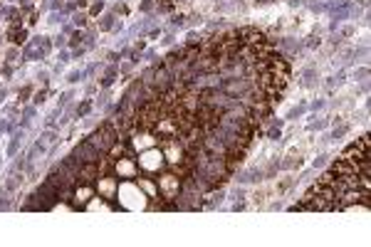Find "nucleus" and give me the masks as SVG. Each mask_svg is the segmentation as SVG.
Here are the masks:
<instances>
[{
  "instance_id": "f257e3e1",
  "label": "nucleus",
  "mask_w": 371,
  "mask_h": 247,
  "mask_svg": "<svg viewBox=\"0 0 371 247\" xmlns=\"http://www.w3.org/2000/svg\"><path fill=\"white\" fill-rule=\"evenodd\" d=\"M114 198L119 200V206L124 210H146L149 208V195L142 190V186L134 181H124L117 186V195Z\"/></svg>"
},
{
  "instance_id": "f03ea898",
  "label": "nucleus",
  "mask_w": 371,
  "mask_h": 247,
  "mask_svg": "<svg viewBox=\"0 0 371 247\" xmlns=\"http://www.w3.org/2000/svg\"><path fill=\"white\" fill-rule=\"evenodd\" d=\"M166 164L164 159V151H161L159 146H151V148H144L142 153H139V166H142L146 173H156L161 171Z\"/></svg>"
},
{
  "instance_id": "7ed1b4c3",
  "label": "nucleus",
  "mask_w": 371,
  "mask_h": 247,
  "mask_svg": "<svg viewBox=\"0 0 371 247\" xmlns=\"http://www.w3.org/2000/svg\"><path fill=\"white\" fill-rule=\"evenodd\" d=\"M159 188H161V193H164V198H176L178 195V188H181V181H178L176 176H164V178H159Z\"/></svg>"
},
{
  "instance_id": "20e7f679",
  "label": "nucleus",
  "mask_w": 371,
  "mask_h": 247,
  "mask_svg": "<svg viewBox=\"0 0 371 247\" xmlns=\"http://www.w3.org/2000/svg\"><path fill=\"white\" fill-rule=\"evenodd\" d=\"M117 173L122 178H136V173H139V168L134 166V161H129V159H119V164H117Z\"/></svg>"
},
{
  "instance_id": "39448f33",
  "label": "nucleus",
  "mask_w": 371,
  "mask_h": 247,
  "mask_svg": "<svg viewBox=\"0 0 371 247\" xmlns=\"http://www.w3.org/2000/svg\"><path fill=\"white\" fill-rule=\"evenodd\" d=\"M97 188H99V193L104 195V198H114V195H117V181H114V178H99Z\"/></svg>"
},
{
  "instance_id": "423d86ee",
  "label": "nucleus",
  "mask_w": 371,
  "mask_h": 247,
  "mask_svg": "<svg viewBox=\"0 0 371 247\" xmlns=\"http://www.w3.org/2000/svg\"><path fill=\"white\" fill-rule=\"evenodd\" d=\"M87 210H109V208H106L102 200H92V203L87 206Z\"/></svg>"
},
{
  "instance_id": "0eeeda50",
  "label": "nucleus",
  "mask_w": 371,
  "mask_h": 247,
  "mask_svg": "<svg viewBox=\"0 0 371 247\" xmlns=\"http://www.w3.org/2000/svg\"><path fill=\"white\" fill-rule=\"evenodd\" d=\"M92 193L89 188H82V190H77V200H87V195Z\"/></svg>"
}]
</instances>
